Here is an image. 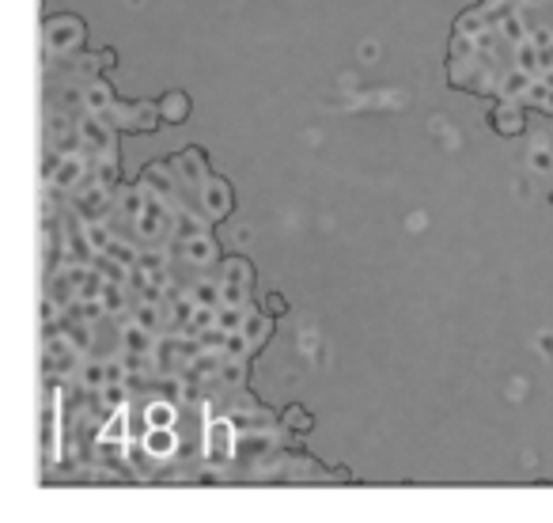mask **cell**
<instances>
[{"label": "cell", "instance_id": "18", "mask_svg": "<svg viewBox=\"0 0 553 523\" xmlns=\"http://www.w3.org/2000/svg\"><path fill=\"white\" fill-rule=\"evenodd\" d=\"M174 231H179V243L182 239H194V236H201V224L194 220V213H174Z\"/></svg>", "mask_w": 553, "mask_h": 523}, {"label": "cell", "instance_id": "2", "mask_svg": "<svg viewBox=\"0 0 553 523\" xmlns=\"http://www.w3.org/2000/svg\"><path fill=\"white\" fill-rule=\"evenodd\" d=\"M167 224H171V216H167L163 201L159 197H148V205H144V213L137 216V231L144 239H159L167 231Z\"/></svg>", "mask_w": 553, "mask_h": 523}, {"label": "cell", "instance_id": "26", "mask_svg": "<svg viewBox=\"0 0 553 523\" xmlns=\"http://www.w3.org/2000/svg\"><path fill=\"white\" fill-rule=\"evenodd\" d=\"M519 4H523V8H538L542 0H519Z\"/></svg>", "mask_w": 553, "mask_h": 523}, {"label": "cell", "instance_id": "12", "mask_svg": "<svg viewBox=\"0 0 553 523\" xmlns=\"http://www.w3.org/2000/svg\"><path fill=\"white\" fill-rule=\"evenodd\" d=\"M84 236H87V243H91L95 251H107L110 239H114V231H110L102 220H84Z\"/></svg>", "mask_w": 553, "mask_h": 523}, {"label": "cell", "instance_id": "22", "mask_svg": "<svg viewBox=\"0 0 553 523\" xmlns=\"http://www.w3.org/2000/svg\"><path fill=\"white\" fill-rule=\"evenodd\" d=\"M496 125H500L504 133H519L523 114H519V110H511V107H504V110H496Z\"/></svg>", "mask_w": 553, "mask_h": 523}, {"label": "cell", "instance_id": "17", "mask_svg": "<svg viewBox=\"0 0 553 523\" xmlns=\"http://www.w3.org/2000/svg\"><path fill=\"white\" fill-rule=\"evenodd\" d=\"M451 53H455V61H470L474 53H482V50H478V35H459V30H455Z\"/></svg>", "mask_w": 553, "mask_h": 523}, {"label": "cell", "instance_id": "1", "mask_svg": "<svg viewBox=\"0 0 553 523\" xmlns=\"http://www.w3.org/2000/svg\"><path fill=\"white\" fill-rule=\"evenodd\" d=\"M205 440H208V463H228L231 455H235V421H228V417H220V421H208L205 425Z\"/></svg>", "mask_w": 553, "mask_h": 523}, {"label": "cell", "instance_id": "5", "mask_svg": "<svg viewBox=\"0 0 553 523\" xmlns=\"http://www.w3.org/2000/svg\"><path fill=\"white\" fill-rule=\"evenodd\" d=\"M144 447H148L152 459H171L174 452H179L174 425H171V429H148V432H144Z\"/></svg>", "mask_w": 553, "mask_h": 523}, {"label": "cell", "instance_id": "24", "mask_svg": "<svg viewBox=\"0 0 553 523\" xmlns=\"http://www.w3.org/2000/svg\"><path fill=\"white\" fill-rule=\"evenodd\" d=\"M531 42L538 46V50H546V46H553V30L550 27H534L531 30Z\"/></svg>", "mask_w": 553, "mask_h": 523}, {"label": "cell", "instance_id": "6", "mask_svg": "<svg viewBox=\"0 0 553 523\" xmlns=\"http://www.w3.org/2000/svg\"><path fill=\"white\" fill-rule=\"evenodd\" d=\"M179 254H182L186 262H194V265H208V262H216V243L201 231V236H194V239H182V243H179Z\"/></svg>", "mask_w": 553, "mask_h": 523}, {"label": "cell", "instance_id": "7", "mask_svg": "<svg viewBox=\"0 0 553 523\" xmlns=\"http://www.w3.org/2000/svg\"><path fill=\"white\" fill-rule=\"evenodd\" d=\"M125 436H129V414H125V406H118L110 414L107 429L99 432V444H125Z\"/></svg>", "mask_w": 553, "mask_h": 523}, {"label": "cell", "instance_id": "15", "mask_svg": "<svg viewBox=\"0 0 553 523\" xmlns=\"http://www.w3.org/2000/svg\"><path fill=\"white\" fill-rule=\"evenodd\" d=\"M216 311L220 308H208V303H197V311H194V319H190V334H205V330H212L216 326Z\"/></svg>", "mask_w": 553, "mask_h": 523}, {"label": "cell", "instance_id": "3", "mask_svg": "<svg viewBox=\"0 0 553 523\" xmlns=\"http://www.w3.org/2000/svg\"><path fill=\"white\" fill-rule=\"evenodd\" d=\"M80 136H84V144L91 148V156H107V152L114 148V136L102 130V122L95 118V110L80 118Z\"/></svg>", "mask_w": 553, "mask_h": 523}, {"label": "cell", "instance_id": "23", "mask_svg": "<svg viewBox=\"0 0 553 523\" xmlns=\"http://www.w3.org/2000/svg\"><path fill=\"white\" fill-rule=\"evenodd\" d=\"M190 110V103L182 99V95H171V99H167V118H182Z\"/></svg>", "mask_w": 553, "mask_h": 523}, {"label": "cell", "instance_id": "19", "mask_svg": "<svg viewBox=\"0 0 553 523\" xmlns=\"http://www.w3.org/2000/svg\"><path fill=\"white\" fill-rule=\"evenodd\" d=\"M137 269H144L152 277V273H163L167 269V251H144L137 258Z\"/></svg>", "mask_w": 553, "mask_h": 523}, {"label": "cell", "instance_id": "20", "mask_svg": "<svg viewBox=\"0 0 553 523\" xmlns=\"http://www.w3.org/2000/svg\"><path fill=\"white\" fill-rule=\"evenodd\" d=\"M107 254H110V258H118V262H122V265H129V269H133V265H137V258H140V254L133 251L129 243H122V239H110Z\"/></svg>", "mask_w": 553, "mask_h": 523}, {"label": "cell", "instance_id": "10", "mask_svg": "<svg viewBox=\"0 0 553 523\" xmlns=\"http://www.w3.org/2000/svg\"><path fill=\"white\" fill-rule=\"evenodd\" d=\"M516 69H527V72H534V76H542V53L531 38L516 46Z\"/></svg>", "mask_w": 553, "mask_h": 523}, {"label": "cell", "instance_id": "9", "mask_svg": "<svg viewBox=\"0 0 553 523\" xmlns=\"http://www.w3.org/2000/svg\"><path fill=\"white\" fill-rule=\"evenodd\" d=\"M534 84V72H527V69H511L508 76L500 80V95H508V99H523L527 95V87Z\"/></svg>", "mask_w": 553, "mask_h": 523}, {"label": "cell", "instance_id": "13", "mask_svg": "<svg viewBox=\"0 0 553 523\" xmlns=\"http://www.w3.org/2000/svg\"><path fill=\"white\" fill-rule=\"evenodd\" d=\"M80 380H84V387H107L110 383L107 364H99V360H84V364H80Z\"/></svg>", "mask_w": 553, "mask_h": 523}, {"label": "cell", "instance_id": "21", "mask_svg": "<svg viewBox=\"0 0 553 523\" xmlns=\"http://www.w3.org/2000/svg\"><path fill=\"white\" fill-rule=\"evenodd\" d=\"M102 402H107L110 409L125 406V402H129V387H125L122 380H118V383H107V391H102Z\"/></svg>", "mask_w": 553, "mask_h": 523}, {"label": "cell", "instance_id": "4", "mask_svg": "<svg viewBox=\"0 0 553 523\" xmlns=\"http://www.w3.org/2000/svg\"><path fill=\"white\" fill-rule=\"evenodd\" d=\"M144 421H148V429H171V425L179 421V406H174L171 398H148Z\"/></svg>", "mask_w": 553, "mask_h": 523}, {"label": "cell", "instance_id": "8", "mask_svg": "<svg viewBox=\"0 0 553 523\" xmlns=\"http://www.w3.org/2000/svg\"><path fill=\"white\" fill-rule=\"evenodd\" d=\"M228 205H231L228 186H224L220 179H208L205 182V213L208 216H224V213H228Z\"/></svg>", "mask_w": 553, "mask_h": 523}, {"label": "cell", "instance_id": "25", "mask_svg": "<svg viewBox=\"0 0 553 523\" xmlns=\"http://www.w3.org/2000/svg\"><path fill=\"white\" fill-rule=\"evenodd\" d=\"M534 167H546V171H550V152L534 148Z\"/></svg>", "mask_w": 553, "mask_h": 523}, {"label": "cell", "instance_id": "14", "mask_svg": "<svg viewBox=\"0 0 553 523\" xmlns=\"http://www.w3.org/2000/svg\"><path fill=\"white\" fill-rule=\"evenodd\" d=\"M500 35L508 38V42H516V46H519V42H527V38H531V27L523 23V15H516V12H511L508 19L500 23Z\"/></svg>", "mask_w": 553, "mask_h": 523}, {"label": "cell", "instance_id": "16", "mask_svg": "<svg viewBox=\"0 0 553 523\" xmlns=\"http://www.w3.org/2000/svg\"><path fill=\"white\" fill-rule=\"evenodd\" d=\"M485 27H489L485 8H478V12H466L459 23H455V30H459V35H478V30H485Z\"/></svg>", "mask_w": 553, "mask_h": 523}, {"label": "cell", "instance_id": "11", "mask_svg": "<svg viewBox=\"0 0 553 523\" xmlns=\"http://www.w3.org/2000/svg\"><path fill=\"white\" fill-rule=\"evenodd\" d=\"M84 103H87V110H95V114H107V107L114 103V95H110L107 84H87Z\"/></svg>", "mask_w": 553, "mask_h": 523}]
</instances>
